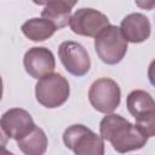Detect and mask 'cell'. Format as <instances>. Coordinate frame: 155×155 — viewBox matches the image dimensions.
I'll list each match as a JSON object with an SVG mask.
<instances>
[{
    "mask_svg": "<svg viewBox=\"0 0 155 155\" xmlns=\"http://www.w3.org/2000/svg\"><path fill=\"white\" fill-rule=\"evenodd\" d=\"M58 57L68 73L84 76L91 68V59L86 48L76 41H63L58 47Z\"/></svg>",
    "mask_w": 155,
    "mask_h": 155,
    "instance_id": "obj_8",
    "label": "cell"
},
{
    "mask_svg": "<svg viewBox=\"0 0 155 155\" xmlns=\"http://www.w3.org/2000/svg\"><path fill=\"white\" fill-rule=\"evenodd\" d=\"M21 29L22 33L31 41H45L56 31V28L50 22L39 17L28 19L22 24Z\"/></svg>",
    "mask_w": 155,
    "mask_h": 155,
    "instance_id": "obj_14",
    "label": "cell"
},
{
    "mask_svg": "<svg viewBox=\"0 0 155 155\" xmlns=\"http://www.w3.org/2000/svg\"><path fill=\"white\" fill-rule=\"evenodd\" d=\"M0 155H15L13 153H11L10 150H6V149H1L0 150Z\"/></svg>",
    "mask_w": 155,
    "mask_h": 155,
    "instance_id": "obj_16",
    "label": "cell"
},
{
    "mask_svg": "<svg viewBox=\"0 0 155 155\" xmlns=\"http://www.w3.org/2000/svg\"><path fill=\"white\" fill-rule=\"evenodd\" d=\"M2 79H1V75H0V101H1V98H2Z\"/></svg>",
    "mask_w": 155,
    "mask_h": 155,
    "instance_id": "obj_17",
    "label": "cell"
},
{
    "mask_svg": "<svg viewBox=\"0 0 155 155\" xmlns=\"http://www.w3.org/2000/svg\"><path fill=\"white\" fill-rule=\"evenodd\" d=\"M99 132L103 140H108L120 154L138 150L149 139L139 126L131 124L119 114H107L99 124Z\"/></svg>",
    "mask_w": 155,
    "mask_h": 155,
    "instance_id": "obj_1",
    "label": "cell"
},
{
    "mask_svg": "<svg viewBox=\"0 0 155 155\" xmlns=\"http://www.w3.org/2000/svg\"><path fill=\"white\" fill-rule=\"evenodd\" d=\"M23 65L25 71L31 78L39 80L53 73L56 68V61L51 50L42 46H34L25 52Z\"/></svg>",
    "mask_w": 155,
    "mask_h": 155,
    "instance_id": "obj_9",
    "label": "cell"
},
{
    "mask_svg": "<svg viewBox=\"0 0 155 155\" xmlns=\"http://www.w3.org/2000/svg\"><path fill=\"white\" fill-rule=\"evenodd\" d=\"M88 101L97 111L111 114L120 105V86L116 81L109 78L97 79L88 90Z\"/></svg>",
    "mask_w": 155,
    "mask_h": 155,
    "instance_id": "obj_6",
    "label": "cell"
},
{
    "mask_svg": "<svg viewBox=\"0 0 155 155\" xmlns=\"http://www.w3.org/2000/svg\"><path fill=\"white\" fill-rule=\"evenodd\" d=\"M69 93L68 80L58 73H52L39 79L35 85L36 101L45 108L53 109L61 107L67 102Z\"/></svg>",
    "mask_w": 155,
    "mask_h": 155,
    "instance_id": "obj_3",
    "label": "cell"
},
{
    "mask_svg": "<svg viewBox=\"0 0 155 155\" xmlns=\"http://www.w3.org/2000/svg\"><path fill=\"white\" fill-rule=\"evenodd\" d=\"M47 136L40 127H34L28 134L17 140V145L24 155H44L47 150Z\"/></svg>",
    "mask_w": 155,
    "mask_h": 155,
    "instance_id": "obj_13",
    "label": "cell"
},
{
    "mask_svg": "<svg viewBox=\"0 0 155 155\" xmlns=\"http://www.w3.org/2000/svg\"><path fill=\"white\" fill-rule=\"evenodd\" d=\"M0 122L7 137L16 140L28 134L35 127L31 115L22 108L8 109L2 114Z\"/></svg>",
    "mask_w": 155,
    "mask_h": 155,
    "instance_id": "obj_10",
    "label": "cell"
},
{
    "mask_svg": "<svg viewBox=\"0 0 155 155\" xmlns=\"http://www.w3.org/2000/svg\"><path fill=\"white\" fill-rule=\"evenodd\" d=\"M63 142L75 155H104V140L88 127L76 124L63 133Z\"/></svg>",
    "mask_w": 155,
    "mask_h": 155,
    "instance_id": "obj_2",
    "label": "cell"
},
{
    "mask_svg": "<svg viewBox=\"0 0 155 155\" xmlns=\"http://www.w3.org/2000/svg\"><path fill=\"white\" fill-rule=\"evenodd\" d=\"M7 142H8V137H7L6 132L4 131L2 126H1V122H0V150L5 149V147L7 145Z\"/></svg>",
    "mask_w": 155,
    "mask_h": 155,
    "instance_id": "obj_15",
    "label": "cell"
},
{
    "mask_svg": "<svg viewBox=\"0 0 155 155\" xmlns=\"http://www.w3.org/2000/svg\"><path fill=\"white\" fill-rule=\"evenodd\" d=\"M94 50L103 63L114 65L125 57L127 52V41L122 36L120 28L110 24L96 36Z\"/></svg>",
    "mask_w": 155,
    "mask_h": 155,
    "instance_id": "obj_4",
    "label": "cell"
},
{
    "mask_svg": "<svg viewBox=\"0 0 155 155\" xmlns=\"http://www.w3.org/2000/svg\"><path fill=\"white\" fill-rule=\"evenodd\" d=\"M150 30L151 25L148 17L142 13H130L120 24V31L127 42L139 44L145 41L150 36Z\"/></svg>",
    "mask_w": 155,
    "mask_h": 155,
    "instance_id": "obj_11",
    "label": "cell"
},
{
    "mask_svg": "<svg viewBox=\"0 0 155 155\" xmlns=\"http://www.w3.org/2000/svg\"><path fill=\"white\" fill-rule=\"evenodd\" d=\"M36 4L44 6V10L41 12V18L50 22L57 30L69 24L71 18V8L76 5V1L51 0V1L36 2Z\"/></svg>",
    "mask_w": 155,
    "mask_h": 155,
    "instance_id": "obj_12",
    "label": "cell"
},
{
    "mask_svg": "<svg viewBox=\"0 0 155 155\" xmlns=\"http://www.w3.org/2000/svg\"><path fill=\"white\" fill-rule=\"evenodd\" d=\"M73 33L82 36L96 38L102 30L110 25L109 18L98 10L82 7L78 10L69 22Z\"/></svg>",
    "mask_w": 155,
    "mask_h": 155,
    "instance_id": "obj_7",
    "label": "cell"
},
{
    "mask_svg": "<svg viewBox=\"0 0 155 155\" xmlns=\"http://www.w3.org/2000/svg\"><path fill=\"white\" fill-rule=\"evenodd\" d=\"M126 105L130 114L136 119V125L139 126L149 138L154 137L155 102L151 94L143 90H134L127 96Z\"/></svg>",
    "mask_w": 155,
    "mask_h": 155,
    "instance_id": "obj_5",
    "label": "cell"
}]
</instances>
